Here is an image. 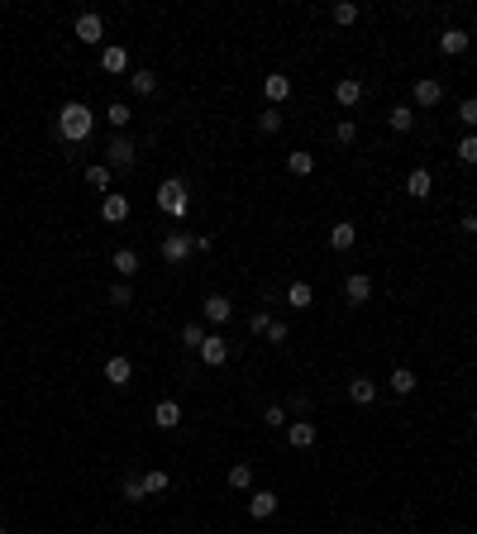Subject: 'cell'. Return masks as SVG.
Masks as SVG:
<instances>
[{"instance_id": "6da1fadb", "label": "cell", "mask_w": 477, "mask_h": 534, "mask_svg": "<svg viewBox=\"0 0 477 534\" xmlns=\"http://www.w3.org/2000/svg\"><path fill=\"white\" fill-rule=\"evenodd\" d=\"M96 129V120H91V110L81 106V101H67V106L57 110V134L67 138V143H86Z\"/></svg>"}, {"instance_id": "7a4b0ae2", "label": "cell", "mask_w": 477, "mask_h": 534, "mask_svg": "<svg viewBox=\"0 0 477 534\" xmlns=\"http://www.w3.org/2000/svg\"><path fill=\"white\" fill-rule=\"evenodd\" d=\"M158 210L177 215V219L191 210V196H186V182H182V177H167V182L158 187Z\"/></svg>"}, {"instance_id": "3957f363", "label": "cell", "mask_w": 477, "mask_h": 534, "mask_svg": "<svg viewBox=\"0 0 477 534\" xmlns=\"http://www.w3.org/2000/svg\"><path fill=\"white\" fill-rule=\"evenodd\" d=\"M196 353H201V363H206V368H225V363H229V339L206 334V344L196 348Z\"/></svg>"}, {"instance_id": "277c9868", "label": "cell", "mask_w": 477, "mask_h": 534, "mask_svg": "<svg viewBox=\"0 0 477 534\" xmlns=\"http://www.w3.org/2000/svg\"><path fill=\"white\" fill-rule=\"evenodd\" d=\"M129 196H120V191H110L106 201H101V219H106V224H120V219H129Z\"/></svg>"}, {"instance_id": "5b68a950", "label": "cell", "mask_w": 477, "mask_h": 534, "mask_svg": "<svg viewBox=\"0 0 477 534\" xmlns=\"http://www.w3.org/2000/svg\"><path fill=\"white\" fill-rule=\"evenodd\" d=\"M106 167H134V143L120 134V138H110L106 148Z\"/></svg>"}, {"instance_id": "8992f818", "label": "cell", "mask_w": 477, "mask_h": 534, "mask_svg": "<svg viewBox=\"0 0 477 534\" xmlns=\"http://www.w3.org/2000/svg\"><path fill=\"white\" fill-rule=\"evenodd\" d=\"M411 96H415V106H429V110H434L439 101H444V86H439L434 77H420V81H415V91H411Z\"/></svg>"}, {"instance_id": "52a82bcc", "label": "cell", "mask_w": 477, "mask_h": 534, "mask_svg": "<svg viewBox=\"0 0 477 534\" xmlns=\"http://www.w3.org/2000/svg\"><path fill=\"white\" fill-rule=\"evenodd\" d=\"M191 248H196L191 234H167V239H162V258H167V263H182Z\"/></svg>"}, {"instance_id": "ba28073f", "label": "cell", "mask_w": 477, "mask_h": 534, "mask_svg": "<svg viewBox=\"0 0 477 534\" xmlns=\"http://www.w3.org/2000/svg\"><path fill=\"white\" fill-rule=\"evenodd\" d=\"M153 425L158 429H177L182 425V405H177V400H158V405H153Z\"/></svg>"}, {"instance_id": "9c48e42d", "label": "cell", "mask_w": 477, "mask_h": 534, "mask_svg": "<svg viewBox=\"0 0 477 534\" xmlns=\"http://www.w3.org/2000/svg\"><path fill=\"white\" fill-rule=\"evenodd\" d=\"M101 34H106V24H101V15H77V38L81 43H101Z\"/></svg>"}, {"instance_id": "30bf717a", "label": "cell", "mask_w": 477, "mask_h": 534, "mask_svg": "<svg viewBox=\"0 0 477 534\" xmlns=\"http://www.w3.org/2000/svg\"><path fill=\"white\" fill-rule=\"evenodd\" d=\"M248 515H253V520L277 515V491H253V496H248Z\"/></svg>"}, {"instance_id": "8fae6325", "label": "cell", "mask_w": 477, "mask_h": 534, "mask_svg": "<svg viewBox=\"0 0 477 534\" xmlns=\"http://www.w3.org/2000/svg\"><path fill=\"white\" fill-rule=\"evenodd\" d=\"M263 96L272 101V106H282V101L292 96V77H282V72H272V77L263 81Z\"/></svg>"}, {"instance_id": "7c38bea8", "label": "cell", "mask_w": 477, "mask_h": 534, "mask_svg": "<svg viewBox=\"0 0 477 534\" xmlns=\"http://www.w3.org/2000/svg\"><path fill=\"white\" fill-rule=\"evenodd\" d=\"M439 48H444V53L449 57H458V53H468V29H444V34H439Z\"/></svg>"}, {"instance_id": "4fadbf2b", "label": "cell", "mask_w": 477, "mask_h": 534, "mask_svg": "<svg viewBox=\"0 0 477 534\" xmlns=\"http://www.w3.org/2000/svg\"><path fill=\"white\" fill-rule=\"evenodd\" d=\"M334 101H339V106H348V110H353V106H358V101H363V81H358V77H344V81H339V86H334Z\"/></svg>"}, {"instance_id": "5bb4252c", "label": "cell", "mask_w": 477, "mask_h": 534, "mask_svg": "<svg viewBox=\"0 0 477 534\" xmlns=\"http://www.w3.org/2000/svg\"><path fill=\"white\" fill-rule=\"evenodd\" d=\"M287 444H292V449H311V444H315V425H311V420L287 425Z\"/></svg>"}, {"instance_id": "9a60e30c", "label": "cell", "mask_w": 477, "mask_h": 534, "mask_svg": "<svg viewBox=\"0 0 477 534\" xmlns=\"http://www.w3.org/2000/svg\"><path fill=\"white\" fill-rule=\"evenodd\" d=\"M348 396H353V405H372V400H377V382L353 377V382H348Z\"/></svg>"}, {"instance_id": "2e32d148", "label": "cell", "mask_w": 477, "mask_h": 534, "mask_svg": "<svg viewBox=\"0 0 477 534\" xmlns=\"http://www.w3.org/2000/svg\"><path fill=\"white\" fill-rule=\"evenodd\" d=\"M101 67H106L110 77H115V72H124V67H129V48H120V43H110L106 53H101Z\"/></svg>"}, {"instance_id": "e0dca14e", "label": "cell", "mask_w": 477, "mask_h": 534, "mask_svg": "<svg viewBox=\"0 0 477 534\" xmlns=\"http://www.w3.org/2000/svg\"><path fill=\"white\" fill-rule=\"evenodd\" d=\"M287 305H296V310H311V305H315L311 282H292V287H287Z\"/></svg>"}, {"instance_id": "ac0fdd59", "label": "cell", "mask_w": 477, "mask_h": 534, "mask_svg": "<svg viewBox=\"0 0 477 534\" xmlns=\"http://www.w3.org/2000/svg\"><path fill=\"white\" fill-rule=\"evenodd\" d=\"M344 296H348V301H353V305H363V301H368V296H372V282H368V277H363V272H353V277H348V282H344Z\"/></svg>"}, {"instance_id": "d6986e66", "label": "cell", "mask_w": 477, "mask_h": 534, "mask_svg": "<svg viewBox=\"0 0 477 534\" xmlns=\"http://www.w3.org/2000/svg\"><path fill=\"white\" fill-rule=\"evenodd\" d=\"M129 377H134V363H129V358H110V363H106V382L129 387Z\"/></svg>"}, {"instance_id": "ffe728a7", "label": "cell", "mask_w": 477, "mask_h": 534, "mask_svg": "<svg viewBox=\"0 0 477 534\" xmlns=\"http://www.w3.org/2000/svg\"><path fill=\"white\" fill-rule=\"evenodd\" d=\"M353 239H358V229H353L348 219H339V224L329 229V248H339V253H344V248H353Z\"/></svg>"}, {"instance_id": "44dd1931", "label": "cell", "mask_w": 477, "mask_h": 534, "mask_svg": "<svg viewBox=\"0 0 477 534\" xmlns=\"http://www.w3.org/2000/svg\"><path fill=\"white\" fill-rule=\"evenodd\" d=\"M110 263H115V272L129 282L134 272H138V253H134V248H115V258H110Z\"/></svg>"}, {"instance_id": "7402d4cb", "label": "cell", "mask_w": 477, "mask_h": 534, "mask_svg": "<svg viewBox=\"0 0 477 534\" xmlns=\"http://www.w3.org/2000/svg\"><path fill=\"white\" fill-rule=\"evenodd\" d=\"M429 187H434V182H429V172H425V167H415V172L406 177V196H415V201H425V196H429Z\"/></svg>"}, {"instance_id": "603a6c76", "label": "cell", "mask_w": 477, "mask_h": 534, "mask_svg": "<svg viewBox=\"0 0 477 534\" xmlns=\"http://www.w3.org/2000/svg\"><path fill=\"white\" fill-rule=\"evenodd\" d=\"M201 310H206V320H211V324H225V320H229V301H225V296H211Z\"/></svg>"}, {"instance_id": "cb8c5ba5", "label": "cell", "mask_w": 477, "mask_h": 534, "mask_svg": "<svg viewBox=\"0 0 477 534\" xmlns=\"http://www.w3.org/2000/svg\"><path fill=\"white\" fill-rule=\"evenodd\" d=\"M167 486H172V477H167L162 468H153V472H143V491H148V496H162Z\"/></svg>"}, {"instance_id": "d4e9b609", "label": "cell", "mask_w": 477, "mask_h": 534, "mask_svg": "<svg viewBox=\"0 0 477 534\" xmlns=\"http://www.w3.org/2000/svg\"><path fill=\"white\" fill-rule=\"evenodd\" d=\"M129 86H134V91H138V96H153V91H158V77H153L148 67H138V72H134V77H129Z\"/></svg>"}, {"instance_id": "484cf974", "label": "cell", "mask_w": 477, "mask_h": 534, "mask_svg": "<svg viewBox=\"0 0 477 534\" xmlns=\"http://www.w3.org/2000/svg\"><path fill=\"white\" fill-rule=\"evenodd\" d=\"M392 391H397V396H411V391H415V373H411V368H397V373H392Z\"/></svg>"}, {"instance_id": "4316f807", "label": "cell", "mask_w": 477, "mask_h": 534, "mask_svg": "<svg viewBox=\"0 0 477 534\" xmlns=\"http://www.w3.org/2000/svg\"><path fill=\"white\" fill-rule=\"evenodd\" d=\"M229 486H234V491H248V486H253V468H248V463H234V468H229Z\"/></svg>"}, {"instance_id": "83f0119b", "label": "cell", "mask_w": 477, "mask_h": 534, "mask_svg": "<svg viewBox=\"0 0 477 534\" xmlns=\"http://www.w3.org/2000/svg\"><path fill=\"white\" fill-rule=\"evenodd\" d=\"M287 167H292L296 177H311V172H315V153H292V158H287Z\"/></svg>"}, {"instance_id": "f1b7e54d", "label": "cell", "mask_w": 477, "mask_h": 534, "mask_svg": "<svg viewBox=\"0 0 477 534\" xmlns=\"http://www.w3.org/2000/svg\"><path fill=\"white\" fill-rule=\"evenodd\" d=\"M86 182H91L96 191H106L110 187V167L106 162H91V167H86Z\"/></svg>"}, {"instance_id": "f546056e", "label": "cell", "mask_w": 477, "mask_h": 534, "mask_svg": "<svg viewBox=\"0 0 477 534\" xmlns=\"http://www.w3.org/2000/svg\"><path fill=\"white\" fill-rule=\"evenodd\" d=\"M411 124H415V110H411V106H397V110H392V129H397V134H406Z\"/></svg>"}, {"instance_id": "4dcf8cb0", "label": "cell", "mask_w": 477, "mask_h": 534, "mask_svg": "<svg viewBox=\"0 0 477 534\" xmlns=\"http://www.w3.org/2000/svg\"><path fill=\"white\" fill-rule=\"evenodd\" d=\"M258 129H263V134H277V129H282V110H277V106L263 110V115H258Z\"/></svg>"}, {"instance_id": "1f68e13d", "label": "cell", "mask_w": 477, "mask_h": 534, "mask_svg": "<svg viewBox=\"0 0 477 534\" xmlns=\"http://www.w3.org/2000/svg\"><path fill=\"white\" fill-rule=\"evenodd\" d=\"M353 20H358V5H353V0H339V5H334V24H353Z\"/></svg>"}, {"instance_id": "d6a6232c", "label": "cell", "mask_w": 477, "mask_h": 534, "mask_svg": "<svg viewBox=\"0 0 477 534\" xmlns=\"http://www.w3.org/2000/svg\"><path fill=\"white\" fill-rule=\"evenodd\" d=\"M106 120L115 124V129H124V124H129V106H124V101H115V106L106 110Z\"/></svg>"}, {"instance_id": "836d02e7", "label": "cell", "mask_w": 477, "mask_h": 534, "mask_svg": "<svg viewBox=\"0 0 477 534\" xmlns=\"http://www.w3.org/2000/svg\"><path fill=\"white\" fill-rule=\"evenodd\" d=\"M120 491H124V501H143V496H148V491H143V477H124Z\"/></svg>"}, {"instance_id": "e575fe53", "label": "cell", "mask_w": 477, "mask_h": 534, "mask_svg": "<svg viewBox=\"0 0 477 534\" xmlns=\"http://www.w3.org/2000/svg\"><path fill=\"white\" fill-rule=\"evenodd\" d=\"M458 158L468 162V167L477 162V134H463V143H458Z\"/></svg>"}, {"instance_id": "d590c367", "label": "cell", "mask_w": 477, "mask_h": 534, "mask_svg": "<svg viewBox=\"0 0 477 534\" xmlns=\"http://www.w3.org/2000/svg\"><path fill=\"white\" fill-rule=\"evenodd\" d=\"M182 344H186V348H201V344H206L201 324H186V329H182Z\"/></svg>"}, {"instance_id": "8d00e7d4", "label": "cell", "mask_w": 477, "mask_h": 534, "mask_svg": "<svg viewBox=\"0 0 477 534\" xmlns=\"http://www.w3.org/2000/svg\"><path fill=\"white\" fill-rule=\"evenodd\" d=\"M458 120H463L468 129H477V101H463V106H458Z\"/></svg>"}, {"instance_id": "74e56055", "label": "cell", "mask_w": 477, "mask_h": 534, "mask_svg": "<svg viewBox=\"0 0 477 534\" xmlns=\"http://www.w3.org/2000/svg\"><path fill=\"white\" fill-rule=\"evenodd\" d=\"M263 425H272V429L287 425V410H282V405H267V410H263Z\"/></svg>"}, {"instance_id": "f35d334b", "label": "cell", "mask_w": 477, "mask_h": 534, "mask_svg": "<svg viewBox=\"0 0 477 534\" xmlns=\"http://www.w3.org/2000/svg\"><path fill=\"white\" fill-rule=\"evenodd\" d=\"M110 305H134V291H129V282H124V287H115V291H110Z\"/></svg>"}, {"instance_id": "ab89813d", "label": "cell", "mask_w": 477, "mask_h": 534, "mask_svg": "<svg viewBox=\"0 0 477 534\" xmlns=\"http://www.w3.org/2000/svg\"><path fill=\"white\" fill-rule=\"evenodd\" d=\"M287 334H292V329H287L282 320H272V324H267V339H272V344H287Z\"/></svg>"}, {"instance_id": "60d3db41", "label": "cell", "mask_w": 477, "mask_h": 534, "mask_svg": "<svg viewBox=\"0 0 477 534\" xmlns=\"http://www.w3.org/2000/svg\"><path fill=\"white\" fill-rule=\"evenodd\" d=\"M267 310H253V315H248V329H253V334H267Z\"/></svg>"}, {"instance_id": "b9f144b4", "label": "cell", "mask_w": 477, "mask_h": 534, "mask_svg": "<svg viewBox=\"0 0 477 534\" xmlns=\"http://www.w3.org/2000/svg\"><path fill=\"white\" fill-rule=\"evenodd\" d=\"M353 134H358V129H353V120H344V124L334 129V138H339V143H353Z\"/></svg>"}, {"instance_id": "7bdbcfd3", "label": "cell", "mask_w": 477, "mask_h": 534, "mask_svg": "<svg viewBox=\"0 0 477 534\" xmlns=\"http://www.w3.org/2000/svg\"><path fill=\"white\" fill-rule=\"evenodd\" d=\"M463 234H477V215H463V224H458Z\"/></svg>"}, {"instance_id": "ee69618b", "label": "cell", "mask_w": 477, "mask_h": 534, "mask_svg": "<svg viewBox=\"0 0 477 534\" xmlns=\"http://www.w3.org/2000/svg\"><path fill=\"white\" fill-rule=\"evenodd\" d=\"M0 534H10V530H5V525H0Z\"/></svg>"}]
</instances>
